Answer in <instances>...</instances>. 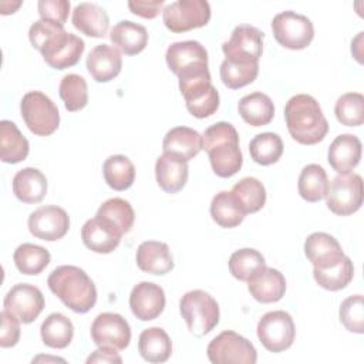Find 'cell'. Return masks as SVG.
<instances>
[{
    "label": "cell",
    "instance_id": "obj_1",
    "mask_svg": "<svg viewBox=\"0 0 364 364\" xmlns=\"http://www.w3.org/2000/svg\"><path fill=\"white\" fill-rule=\"evenodd\" d=\"M284 119L290 136L301 145H316L328 132L321 107L309 94H296L286 102Z\"/></svg>",
    "mask_w": 364,
    "mask_h": 364
},
{
    "label": "cell",
    "instance_id": "obj_2",
    "mask_svg": "<svg viewBox=\"0 0 364 364\" xmlns=\"http://www.w3.org/2000/svg\"><path fill=\"white\" fill-rule=\"evenodd\" d=\"M47 284L48 289L75 313H87L97 303L94 282L77 266L63 264L55 267L50 273Z\"/></svg>",
    "mask_w": 364,
    "mask_h": 364
},
{
    "label": "cell",
    "instance_id": "obj_3",
    "mask_svg": "<svg viewBox=\"0 0 364 364\" xmlns=\"http://www.w3.org/2000/svg\"><path fill=\"white\" fill-rule=\"evenodd\" d=\"M203 149L208 152L213 172L220 178H230L243 165L236 128L225 121L208 127L202 135Z\"/></svg>",
    "mask_w": 364,
    "mask_h": 364
},
{
    "label": "cell",
    "instance_id": "obj_4",
    "mask_svg": "<svg viewBox=\"0 0 364 364\" xmlns=\"http://www.w3.org/2000/svg\"><path fill=\"white\" fill-rule=\"evenodd\" d=\"M179 78V91L186 109L195 118H208L219 108V92L210 82L209 70H200Z\"/></svg>",
    "mask_w": 364,
    "mask_h": 364
},
{
    "label": "cell",
    "instance_id": "obj_5",
    "mask_svg": "<svg viewBox=\"0 0 364 364\" xmlns=\"http://www.w3.org/2000/svg\"><path fill=\"white\" fill-rule=\"evenodd\" d=\"M179 311L188 330L195 337H203L219 323V304L203 290H191L179 301Z\"/></svg>",
    "mask_w": 364,
    "mask_h": 364
},
{
    "label": "cell",
    "instance_id": "obj_6",
    "mask_svg": "<svg viewBox=\"0 0 364 364\" xmlns=\"http://www.w3.org/2000/svg\"><path fill=\"white\" fill-rule=\"evenodd\" d=\"M20 112L27 128L38 136L51 135L60 125V112L48 95L28 91L20 102Z\"/></svg>",
    "mask_w": 364,
    "mask_h": 364
},
{
    "label": "cell",
    "instance_id": "obj_7",
    "mask_svg": "<svg viewBox=\"0 0 364 364\" xmlns=\"http://www.w3.org/2000/svg\"><path fill=\"white\" fill-rule=\"evenodd\" d=\"M206 354L213 364H255L257 361L255 346L232 330L218 334L208 344Z\"/></svg>",
    "mask_w": 364,
    "mask_h": 364
},
{
    "label": "cell",
    "instance_id": "obj_8",
    "mask_svg": "<svg viewBox=\"0 0 364 364\" xmlns=\"http://www.w3.org/2000/svg\"><path fill=\"white\" fill-rule=\"evenodd\" d=\"M272 31L276 41L289 50H303L314 37V27L309 17L287 10L276 14L272 20Z\"/></svg>",
    "mask_w": 364,
    "mask_h": 364
},
{
    "label": "cell",
    "instance_id": "obj_9",
    "mask_svg": "<svg viewBox=\"0 0 364 364\" xmlns=\"http://www.w3.org/2000/svg\"><path fill=\"white\" fill-rule=\"evenodd\" d=\"M327 208L338 216H348L363 205V179L357 173L337 175L328 182L326 193Z\"/></svg>",
    "mask_w": 364,
    "mask_h": 364
},
{
    "label": "cell",
    "instance_id": "obj_10",
    "mask_svg": "<svg viewBox=\"0 0 364 364\" xmlns=\"http://www.w3.org/2000/svg\"><path fill=\"white\" fill-rule=\"evenodd\" d=\"M162 20L172 33L200 28L210 20V6L206 0H178L162 10Z\"/></svg>",
    "mask_w": 364,
    "mask_h": 364
},
{
    "label": "cell",
    "instance_id": "obj_11",
    "mask_svg": "<svg viewBox=\"0 0 364 364\" xmlns=\"http://www.w3.org/2000/svg\"><path fill=\"white\" fill-rule=\"evenodd\" d=\"M257 337L263 347L272 353H282L291 347L296 326L291 316L283 310L269 311L257 323Z\"/></svg>",
    "mask_w": 364,
    "mask_h": 364
},
{
    "label": "cell",
    "instance_id": "obj_12",
    "mask_svg": "<svg viewBox=\"0 0 364 364\" xmlns=\"http://www.w3.org/2000/svg\"><path fill=\"white\" fill-rule=\"evenodd\" d=\"M264 34L249 24H239L233 28L230 38L222 44L226 60L235 63H259L263 53Z\"/></svg>",
    "mask_w": 364,
    "mask_h": 364
},
{
    "label": "cell",
    "instance_id": "obj_13",
    "mask_svg": "<svg viewBox=\"0 0 364 364\" xmlns=\"http://www.w3.org/2000/svg\"><path fill=\"white\" fill-rule=\"evenodd\" d=\"M91 338L97 347L125 350L131 341V327L128 321L117 313H101L91 324Z\"/></svg>",
    "mask_w": 364,
    "mask_h": 364
},
{
    "label": "cell",
    "instance_id": "obj_14",
    "mask_svg": "<svg viewBox=\"0 0 364 364\" xmlns=\"http://www.w3.org/2000/svg\"><path fill=\"white\" fill-rule=\"evenodd\" d=\"M3 310L9 311L23 324L33 323L44 309V296L41 290L28 283L14 284L6 294Z\"/></svg>",
    "mask_w": 364,
    "mask_h": 364
},
{
    "label": "cell",
    "instance_id": "obj_15",
    "mask_svg": "<svg viewBox=\"0 0 364 364\" xmlns=\"http://www.w3.org/2000/svg\"><path fill=\"white\" fill-rule=\"evenodd\" d=\"M165 60L169 70L176 77L208 68V51L196 40L172 43L166 48Z\"/></svg>",
    "mask_w": 364,
    "mask_h": 364
},
{
    "label": "cell",
    "instance_id": "obj_16",
    "mask_svg": "<svg viewBox=\"0 0 364 364\" xmlns=\"http://www.w3.org/2000/svg\"><path fill=\"white\" fill-rule=\"evenodd\" d=\"M27 225L34 237L46 242H54L67 235L70 229V218L63 208L57 205H47L31 212Z\"/></svg>",
    "mask_w": 364,
    "mask_h": 364
},
{
    "label": "cell",
    "instance_id": "obj_17",
    "mask_svg": "<svg viewBox=\"0 0 364 364\" xmlns=\"http://www.w3.org/2000/svg\"><path fill=\"white\" fill-rule=\"evenodd\" d=\"M165 303L164 289L151 282L138 283L129 294L131 311L141 321H149L159 317L165 309Z\"/></svg>",
    "mask_w": 364,
    "mask_h": 364
},
{
    "label": "cell",
    "instance_id": "obj_18",
    "mask_svg": "<svg viewBox=\"0 0 364 364\" xmlns=\"http://www.w3.org/2000/svg\"><path fill=\"white\" fill-rule=\"evenodd\" d=\"M361 159V141L353 134H341L334 138L327 151L330 166L340 175L350 173Z\"/></svg>",
    "mask_w": 364,
    "mask_h": 364
},
{
    "label": "cell",
    "instance_id": "obj_19",
    "mask_svg": "<svg viewBox=\"0 0 364 364\" xmlns=\"http://www.w3.org/2000/svg\"><path fill=\"white\" fill-rule=\"evenodd\" d=\"M247 289L259 303H276L286 293V279L277 269L263 266L247 280Z\"/></svg>",
    "mask_w": 364,
    "mask_h": 364
},
{
    "label": "cell",
    "instance_id": "obj_20",
    "mask_svg": "<svg viewBox=\"0 0 364 364\" xmlns=\"http://www.w3.org/2000/svg\"><path fill=\"white\" fill-rule=\"evenodd\" d=\"M85 65L97 82H108L121 73L122 57L115 47L98 44L90 51Z\"/></svg>",
    "mask_w": 364,
    "mask_h": 364
},
{
    "label": "cell",
    "instance_id": "obj_21",
    "mask_svg": "<svg viewBox=\"0 0 364 364\" xmlns=\"http://www.w3.org/2000/svg\"><path fill=\"white\" fill-rule=\"evenodd\" d=\"M162 149L164 154H169L188 162L203 149V139L193 128L175 127L165 134Z\"/></svg>",
    "mask_w": 364,
    "mask_h": 364
},
{
    "label": "cell",
    "instance_id": "obj_22",
    "mask_svg": "<svg viewBox=\"0 0 364 364\" xmlns=\"http://www.w3.org/2000/svg\"><path fill=\"white\" fill-rule=\"evenodd\" d=\"M136 266L151 274L162 276L173 269V259L166 243L156 240L142 242L136 249Z\"/></svg>",
    "mask_w": 364,
    "mask_h": 364
},
{
    "label": "cell",
    "instance_id": "obj_23",
    "mask_svg": "<svg viewBox=\"0 0 364 364\" xmlns=\"http://www.w3.org/2000/svg\"><path fill=\"white\" fill-rule=\"evenodd\" d=\"M188 175V162L169 154H162L155 162L156 183L166 193L179 192L186 185Z\"/></svg>",
    "mask_w": 364,
    "mask_h": 364
},
{
    "label": "cell",
    "instance_id": "obj_24",
    "mask_svg": "<svg viewBox=\"0 0 364 364\" xmlns=\"http://www.w3.org/2000/svg\"><path fill=\"white\" fill-rule=\"evenodd\" d=\"M73 26L88 37L101 38L107 36L109 17L107 11L95 3H80L73 10Z\"/></svg>",
    "mask_w": 364,
    "mask_h": 364
},
{
    "label": "cell",
    "instance_id": "obj_25",
    "mask_svg": "<svg viewBox=\"0 0 364 364\" xmlns=\"http://www.w3.org/2000/svg\"><path fill=\"white\" fill-rule=\"evenodd\" d=\"M109 40L119 53L125 55H135L146 47L148 31L138 23L121 20L111 28Z\"/></svg>",
    "mask_w": 364,
    "mask_h": 364
},
{
    "label": "cell",
    "instance_id": "obj_26",
    "mask_svg": "<svg viewBox=\"0 0 364 364\" xmlns=\"http://www.w3.org/2000/svg\"><path fill=\"white\" fill-rule=\"evenodd\" d=\"M13 193L23 203H38L47 193V178L37 168H23L13 176Z\"/></svg>",
    "mask_w": 364,
    "mask_h": 364
},
{
    "label": "cell",
    "instance_id": "obj_27",
    "mask_svg": "<svg viewBox=\"0 0 364 364\" xmlns=\"http://www.w3.org/2000/svg\"><path fill=\"white\" fill-rule=\"evenodd\" d=\"M121 237L122 236L118 232H115L98 218L88 219L81 228L82 243L90 250L101 255L114 252L118 247Z\"/></svg>",
    "mask_w": 364,
    "mask_h": 364
},
{
    "label": "cell",
    "instance_id": "obj_28",
    "mask_svg": "<svg viewBox=\"0 0 364 364\" xmlns=\"http://www.w3.org/2000/svg\"><path fill=\"white\" fill-rule=\"evenodd\" d=\"M304 255L313 267L327 266L344 256L341 245L328 233L314 232L304 242Z\"/></svg>",
    "mask_w": 364,
    "mask_h": 364
},
{
    "label": "cell",
    "instance_id": "obj_29",
    "mask_svg": "<svg viewBox=\"0 0 364 364\" xmlns=\"http://www.w3.org/2000/svg\"><path fill=\"white\" fill-rule=\"evenodd\" d=\"M70 33L63 26L54 24L47 20H37L28 28V40L34 48H37L43 58H48L67 38Z\"/></svg>",
    "mask_w": 364,
    "mask_h": 364
},
{
    "label": "cell",
    "instance_id": "obj_30",
    "mask_svg": "<svg viewBox=\"0 0 364 364\" xmlns=\"http://www.w3.org/2000/svg\"><path fill=\"white\" fill-rule=\"evenodd\" d=\"M237 112L246 124L252 127H263L273 119L274 105L269 95L255 91L239 100Z\"/></svg>",
    "mask_w": 364,
    "mask_h": 364
},
{
    "label": "cell",
    "instance_id": "obj_31",
    "mask_svg": "<svg viewBox=\"0 0 364 364\" xmlns=\"http://www.w3.org/2000/svg\"><path fill=\"white\" fill-rule=\"evenodd\" d=\"M30 145L17 125L9 119L0 122V159L4 164H18L28 155Z\"/></svg>",
    "mask_w": 364,
    "mask_h": 364
},
{
    "label": "cell",
    "instance_id": "obj_32",
    "mask_svg": "<svg viewBox=\"0 0 364 364\" xmlns=\"http://www.w3.org/2000/svg\"><path fill=\"white\" fill-rule=\"evenodd\" d=\"M353 276L354 266L351 259L346 255L327 266L313 269V277L316 283L330 291H337L347 287L353 280Z\"/></svg>",
    "mask_w": 364,
    "mask_h": 364
},
{
    "label": "cell",
    "instance_id": "obj_33",
    "mask_svg": "<svg viewBox=\"0 0 364 364\" xmlns=\"http://www.w3.org/2000/svg\"><path fill=\"white\" fill-rule=\"evenodd\" d=\"M138 351L148 363H165L172 354V341L164 328L149 327L139 334Z\"/></svg>",
    "mask_w": 364,
    "mask_h": 364
},
{
    "label": "cell",
    "instance_id": "obj_34",
    "mask_svg": "<svg viewBox=\"0 0 364 364\" xmlns=\"http://www.w3.org/2000/svg\"><path fill=\"white\" fill-rule=\"evenodd\" d=\"M95 218L122 236L131 230L135 220V212L128 200L122 198H111L98 208Z\"/></svg>",
    "mask_w": 364,
    "mask_h": 364
},
{
    "label": "cell",
    "instance_id": "obj_35",
    "mask_svg": "<svg viewBox=\"0 0 364 364\" xmlns=\"http://www.w3.org/2000/svg\"><path fill=\"white\" fill-rule=\"evenodd\" d=\"M299 195L307 202H318L326 198L328 189V176L324 168L318 164L306 165L297 182Z\"/></svg>",
    "mask_w": 364,
    "mask_h": 364
},
{
    "label": "cell",
    "instance_id": "obj_36",
    "mask_svg": "<svg viewBox=\"0 0 364 364\" xmlns=\"http://www.w3.org/2000/svg\"><path fill=\"white\" fill-rule=\"evenodd\" d=\"M41 340L47 347L65 348L74 336V326L71 320L61 313H51L40 327Z\"/></svg>",
    "mask_w": 364,
    "mask_h": 364
},
{
    "label": "cell",
    "instance_id": "obj_37",
    "mask_svg": "<svg viewBox=\"0 0 364 364\" xmlns=\"http://www.w3.org/2000/svg\"><path fill=\"white\" fill-rule=\"evenodd\" d=\"M102 175L109 188L125 191L135 181V166L125 155H111L104 161Z\"/></svg>",
    "mask_w": 364,
    "mask_h": 364
},
{
    "label": "cell",
    "instance_id": "obj_38",
    "mask_svg": "<svg viewBox=\"0 0 364 364\" xmlns=\"http://www.w3.org/2000/svg\"><path fill=\"white\" fill-rule=\"evenodd\" d=\"M230 192L245 215L260 210L266 203V189L263 183L252 176L240 179L233 185Z\"/></svg>",
    "mask_w": 364,
    "mask_h": 364
},
{
    "label": "cell",
    "instance_id": "obj_39",
    "mask_svg": "<svg viewBox=\"0 0 364 364\" xmlns=\"http://www.w3.org/2000/svg\"><path fill=\"white\" fill-rule=\"evenodd\" d=\"M50 252L38 245L23 243L17 246L13 255L17 270L27 276L40 274L50 263Z\"/></svg>",
    "mask_w": 364,
    "mask_h": 364
},
{
    "label": "cell",
    "instance_id": "obj_40",
    "mask_svg": "<svg viewBox=\"0 0 364 364\" xmlns=\"http://www.w3.org/2000/svg\"><path fill=\"white\" fill-rule=\"evenodd\" d=\"M210 216L220 228L229 229L239 226L246 215L240 209L232 192L222 191L216 193L210 202Z\"/></svg>",
    "mask_w": 364,
    "mask_h": 364
},
{
    "label": "cell",
    "instance_id": "obj_41",
    "mask_svg": "<svg viewBox=\"0 0 364 364\" xmlns=\"http://www.w3.org/2000/svg\"><path fill=\"white\" fill-rule=\"evenodd\" d=\"M249 152L256 164L267 166L280 159L283 154V141L274 132H262L250 141Z\"/></svg>",
    "mask_w": 364,
    "mask_h": 364
},
{
    "label": "cell",
    "instance_id": "obj_42",
    "mask_svg": "<svg viewBox=\"0 0 364 364\" xmlns=\"http://www.w3.org/2000/svg\"><path fill=\"white\" fill-rule=\"evenodd\" d=\"M58 94L67 111H80L88 102L87 81L78 74H67L60 81Z\"/></svg>",
    "mask_w": 364,
    "mask_h": 364
},
{
    "label": "cell",
    "instance_id": "obj_43",
    "mask_svg": "<svg viewBox=\"0 0 364 364\" xmlns=\"http://www.w3.org/2000/svg\"><path fill=\"white\" fill-rule=\"evenodd\" d=\"M259 74V63H235L223 60L219 68L222 82L230 90H239L252 84Z\"/></svg>",
    "mask_w": 364,
    "mask_h": 364
},
{
    "label": "cell",
    "instance_id": "obj_44",
    "mask_svg": "<svg viewBox=\"0 0 364 364\" xmlns=\"http://www.w3.org/2000/svg\"><path fill=\"white\" fill-rule=\"evenodd\" d=\"M263 266H266L263 255L250 247L233 252L229 259V272L240 282H247Z\"/></svg>",
    "mask_w": 364,
    "mask_h": 364
},
{
    "label": "cell",
    "instance_id": "obj_45",
    "mask_svg": "<svg viewBox=\"0 0 364 364\" xmlns=\"http://www.w3.org/2000/svg\"><path fill=\"white\" fill-rule=\"evenodd\" d=\"M334 114L340 124L346 127H360L364 122V97L361 92H347L338 97Z\"/></svg>",
    "mask_w": 364,
    "mask_h": 364
},
{
    "label": "cell",
    "instance_id": "obj_46",
    "mask_svg": "<svg viewBox=\"0 0 364 364\" xmlns=\"http://www.w3.org/2000/svg\"><path fill=\"white\" fill-rule=\"evenodd\" d=\"M84 48V41L78 36L70 33L68 38L57 48V51L44 61L54 70H65L75 65L80 61Z\"/></svg>",
    "mask_w": 364,
    "mask_h": 364
},
{
    "label": "cell",
    "instance_id": "obj_47",
    "mask_svg": "<svg viewBox=\"0 0 364 364\" xmlns=\"http://www.w3.org/2000/svg\"><path fill=\"white\" fill-rule=\"evenodd\" d=\"M341 324L351 333H364V301L361 294L348 296L338 310Z\"/></svg>",
    "mask_w": 364,
    "mask_h": 364
},
{
    "label": "cell",
    "instance_id": "obj_48",
    "mask_svg": "<svg viewBox=\"0 0 364 364\" xmlns=\"http://www.w3.org/2000/svg\"><path fill=\"white\" fill-rule=\"evenodd\" d=\"M38 14L41 20L51 21L54 24H65L70 13V1L67 0H40L37 3Z\"/></svg>",
    "mask_w": 364,
    "mask_h": 364
},
{
    "label": "cell",
    "instance_id": "obj_49",
    "mask_svg": "<svg viewBox=\"0 0 364 364\" xmlns=\"http://www.w3.org/2000/svg\"><path fill=\"white\" fill-rule=\"evenodd\" d=\"M1 317V330H0V346L3 348L14 347L20 340V320L3 310Z\"/></svg>",
    "mask_w": 364,
    "mask_h": 364
},
{
    "label": "cell",
    "instance_id": "obj_50",
    "mask_svg": "<svg viewBox=\"0 0 364 364\" xmlns=\"http://www.w3.org/2000/svg\"><path fill=\"white\" fill-rule=\"evenodd\" d=\"M165 1L164 0H131L128 1V7L131 13L144 17V18H155L162 10Z\"/></svg>",
    "mask_w": 364,
    "mask_h": 364
},
{
    "label": "cell",
    "instance_id": "obj_51",
    "mask_svg": "<svg viewBox=\"0 0 364 364\" xmlns=\"http://www.w3.org/2000/svg\"><path fill=\"white\" fill-rule=\"evenodd\" d=\"M87 363H122V358L118 355L117 350L112 348H102L98 347V350H95L88 358Z\"/></svg>",
    "mask_w": 364,
    "mask_h": 364
}]
</instances>
